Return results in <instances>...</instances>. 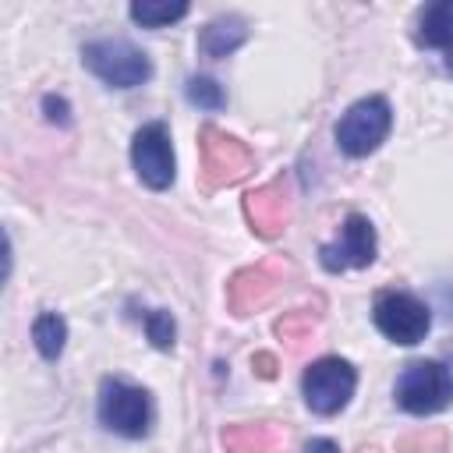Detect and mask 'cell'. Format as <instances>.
<instances>
[{
    "label": "cell",
    "mask_w": 453,
    "mask_h": 453,
    "mask_svg": "<svg viewBox=\"0 0 453 453\" xmlns=\"http://www.w3.org/2000/svg\"><path fill=\"white\" fill-rule=\"evenodd\" d=\"M396 403L407 414H439L453 403V379L439 361H411L396 379Z\"/></svg>",
    "instance_id": "cell-1"
},
{
    "label": "cell",
    "mask_w": 453,
    "mask_h": 453,
    "mask_svg": "<svg viewBox=\"0 0 453 453\" xmlns=\"http://www.w3.org/2000/svg\"><path fill=\"white\" fill-rule=\"evenodd\" d=\"M198 152H202V184L205 191H216V188H226V184H237L244 180L251 170H255V156L244 142L223 134L219 127H205L202 138H198Z\"/></svg>",
    "instance_id": "cell-2"
},
{
    "label": "cell",
    "mask_w": 453,
    "mask_h": 453,
    "mask_svg": "<svg viewBox=\"0 0 453 453\" xmlns=\"http://www.w3.org/2000/svg\"><path fill=\"white\" fill-rule=\"evenodd\" d=\"M81 60H85V67H88L99 81H106V85H113V88H134V85H142V81L152 74L149 57H145L142 50H134L131 42H124V39H99V42H88V46L81 50Z\"/></svg>",
    "instance_id": "cell-3"
},
{
    "label": "cell",
    "mask_w": 453,
    "mask_h": 453,
    "mask_svg": "<svg viewBox=\"0 0 453 453\" xmlns=\"http://www.w3.org/2000/svg\"><path fill=\"white\" fill-rule=\"evenodd\" d=\"M99 421L124 435V439H142L149 432L152 421V407H149V393L120 382V379H103L99 386Z\"/></svg>",
    "instance_id": "cell-4"
},
{
    "label": "cell",
    "mask_w": 453,
    "mask_h": 453,
    "mask_svg": "<svg viewBox=\"0 0 453 453\" xmlns=\"http://www.w3.org/2000/svg\"><path fill=\"white\" fill-rule=\"evenodd\" d=\"M389 124H393V113H389V103L382 96H368V99H357L336 124V142L347 156H368L375 152L386 134H389Z\"/></svg>",
    "instance_id": "cell-5"
},
{
    "label": "cell",
    "mask_w": 453,
    "mask_h": 453,
    "mask_svg": "<svg viewBox=\"0 0 453 453\" xmlns=\"http://www.w3.org/2000/svg\"><path fill=\"white\" fill-rule=\"evenodd\" d=\"M354 386H357V375L343 357H319L301 379L304 403L315 414H340L350 403Z\"/></svg>",
    "instance_id": "cell-6"
},
{
    "label": "cell",
    "mask_w": 453,
    "mask_h": 453,
    "mask_svg": "<svg viewBox=\"0 0 453 453\" xmlns=\"http://www.w3.org/2000/svg\"><path fill=\"white\" fill-rule=\"evenodd\" d=\"M372 315H375L379 333H382L386 340H393V343H403V347L425 340V333H428V326H432L428 308H425L414 294H403V290H382V294L375 297Z\"/></svg>",
    "instance_id": "cell-7"
},
{
    "label": "cell",
    "mask_w": 453,
    "mask_h": 453,
    "mask_svg": "<svg viewBox=\"0 0 453 453\" xmlns=\"http://www.w3.org/2000/svg\"><path fill=\"white\" fill-rule=\"evenodd\" d=\"M131 163L138 170V177L163 191L173 184V145H170V131L166 124H145L134 131V142H131Z\"/></svg>",
    "instance_id": "cell-8"
},
{
    "label": "cell",
    "mask_w": 453,
    "mask_h": 453,
    "mask_svg": "<svg viewBox=\"0 0 453 453\" xmlns=\"http://www.w3.org/2000/svg\"><path fill=\"white\" fill-rule=\"evenodd\" d=\"M319 258L329 273H343V269H365L375 262V230L365 216L350 212L340 226V237L319 248Z\"/></svg>",
    "instance_id": "cell-9"
},
{
    "label": "cell",
    "mask_w": 453,
    "mask_h": 453,
    "mask_svg": "<svg viewBox=\"0 0 453 453\" xmlns=\"http://www.w3.org/2000/svg\"><path fill=\"white\" fill-rule=\"evenodd\" d=\"M244 216L258 237H280L290 223V184L273 180L244 198Z\"/></svg>",
    "instance_id": "cell-10"
},
{
    "label": "cell",
    "mask_w": 453,
    "mask_h": 453,
    "mask_svg": "<svg viewBox=\"0 0 453 453\" xmlns=\"http://www.w3.org/2000/svg\"><path fill=\"white\" fill-rule=\"evenodd\" d=\"M287 269L280 262H262V265H251V269H241L230 287H226V301H230V311L234 315H248L251 308L265 304L273 297V290L283 283Z\"/></svg>",
    "instance_id": "cell-11"
},
{
    "label": "cell",
    "mask_w": 453,
    "mask_h": 453,
    "mask_svg": "<svg viewBox=\"0 0 453 453\" xmlns=\"http://www.w3.org/2000/svg\"><path fill=\"white\" fill-rule=\"evenodd\" d=\"M226 453H276L283 446V432L269 421L262 425H230L223 432Z\"/></svg>",
    "instance_id": "cell-12"
},
{
    "label": "cell",
    "mask_w": 453,
    "mask_h": 453,
    "mask_svg": "<svg viewBox=\"0 0 453 453\" xmlns=\"http://www.w3.org/2000/svg\"><path fill=\"white\" fill-rule=\"evenodd\" d=\"M414 39L428 50H442L453 46V0H435L421 11L418 18V32Z\"/></svg>",
    "instance_id": "cell-13"
},
{
    "label": "cell",
    "mask_w": 453,
    "mask_h": 453,
    "mask_svg": "<svg viewBox=\"0 0 453 453\" xmlns=\"http://www.w3.org/2000/svg\"><path fill=\"white\" fill-rule=\"evenodd\" d=\"M244 39H248L244 21H241V18H234V14H226V18H212V21L202 28L198 46H202V53H205V57H212V60H216V57L234 53Z\"/></svg>",
    "instance_id": "cell-14"
},
{
    "label": "cell",
    "mask_w": 453,
    "mask_h": 453,
    "mask_svg": "<svg viewBox=\"0 0 453 453\" xmlns=\"http://www.w3.org/2000/svg\"><path fill=\"white\" fill-rule=\"evenodd\" d=\"M32 340H35V347H39V354L42 357H60V350H64V340H67V326H64V319L57 315V311H42L39 319H35V326H32Z\"/></svg>",
    "instance_id": "cell-15"
},
{
    "label": "cell",
    "mask_w": 453,
    "mask_h": 453,
    "mask_svg": "<svg viewBox=\"0 0 453 453\" xmlns=\"http://www.w3.org/2000/svg\"><path fill=\"white\" fill-rule=\"evenodd\" d=\"M188 14V4L184 0H173V4H152V0H142V4H131V18L145 28H163L177 18Z\"/></svg>",
    "instance_id": "cell-16"
},
{
    "label": "cell",
    "mask_w": 453,
    "mask_h": 453,
    "mask_svg": "<svg viewBox=\"0 0 453 453\" xmlns=\"http://www.w3.org/2000/svg\"><path fill=\"white\" fill-rule=\"evenodd\" d=\"M276 336L287 340L290 347H304L311 336H315V319L308 311H290L276 322Z\"/></svg>",
    "instance_id": "cell-17"
},
{
    "label": "cell",
    "mask_w": 453,
    "mask_h": 453,
    "mask_svg": "<svg viewBox=\"0 0 453 453\" xmlns=\"http://www.w3.org/2000/svg\"><path fill=\"white\" fill-rule=\"evenodd\" d=\"M188 99L195 106H205V110H219L226 99H223V88L212 81V78H191L188 81Z\"/></svg>",
    "instance_id": "cell-18"
},
{
    "label": "cell",
    "mask_w": 453,
    "mask_h": 453,
    "mask_svg": "<svg viewBox=\"0 0 453 453\" xmlns=\"http://www.w3.org/2000/svg\"><path fill=\"white\" fill-rule=\"evenodd\" d=\"M145 329H149V340L159 350H170L173 347V319H170V311H149L145 315Z\"/></svg>",
    "instance_id": "cell-19"
},
{
    "label": "cell",
    "mask_w": 453,
    "mask_h": 453,
    "mask_svg": "<svg viewBox=\"0 0 453 453\" xmlns=\"http://www.w3.org/2000/svg\"><path fill=\"white\" fill-rule=\"evenodd\" d=\"M442 449V432H418V435H407L400 439V453H439Z\"/></svg>",
    "instance_id": "cell-20"
},
{
    "label": "cell",
    "mask_w": 453,
    "mask_h": 453,
    "mask_svg": "<svg viewBox=\"0 0 453 453\" xmlns=\"http://www.w3.org/2000/svg\"><path fill=\"white\" fill-rule=\"evenodd\" d=\"M304 453H340V449H336L333 439H311V442L304 446Z\"/></svg>",
    "instance_id": "cell-21"
},
{
    "label": "cell",
    "mask_w": 453,
    "mask_h": 453,
    "mask_svg": "<svg viewBox=\"0 0 453 453\" xmlns=\"http://www.w3.org/2000/svg\"><path fill=\"white\" fill-rule=\"evenodd\" d=\"M46 110H50V120H60V124L67 120V106H64L60 99H53V96H50V99H46Z\"/></svg>",
    "instance_id": "cell-22"
},
{
    "label": "cell",
    "mask_w": 453,
    "mask_h": 453,
    "mask_svg": "<svg viewBox=\"0 0 453 453\" xmlns=\"http://www.w3.org/2000/svg\"><path fill=\"white\" fill-rule=\"evenodd\" d=\"M255 365H258V375H262V379H273V375H276V368H273L276 361H273L269 354H258V357H255Z\"/></svg>",
    "instance_id": "cell-23"
},
{
    "label": "cell",
    "mask_w": 453,
    "mask_h": 453,
    "mask_svg": "<svg viewBox=\"0 0 453 453\" xmlns=\"http://www.w3.org/2000/svg\"><path fill=\"white\" fill-rule=\"evenodd\" d=\"M357 453H382V449H375V446H361Z\"/></svg>",
    "instance_id": "cell-24"
},
{
    "label": "cell",
    "mask_w": 453,
    "mask_h": 453,
    "mask_svg": "<svg viewBox=\"0 0 453 453\" xmlns=\"http://www.w3.org/2000/svg\"><path fill=\"white\" fill-rule=\"evenodd\" d=\"M446 67H449V71H453V57H449V60H446Z\"/></svg>",
    "instance_id": "cell-25"
}]
</instances>
